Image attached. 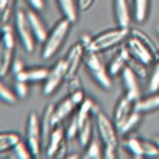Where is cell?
I'll return each instance as SVG.
<instances>
[{"label":"cell","instance_id":"obj_38","mask_svg":"<svg viewBox=\"0 0 159 159\" xmlns=\"http://www.w3.org/2000/svg\"><path fill=\"white\" fill-rule=\"evenodd\" d=\"M25 69V62L20 59V58H14L13 59V64H11V73L13 75H17L19 72H22Z\"/></svg>","mask_w":159,"mask_h":159},{"label":"cell","instance_id":"obj_37","mask_svg":"<svg viewBox=\"0 0 159 159\" xmlns=\"http://www.w3.org/2000/svg\"><path fill=\"white\" fill-rule=\"evenodd\" d=\"M80 88H83L81 86V80H80V76H72V78H67V89L69 92L75 91V89H80Z\"/></svg>","mask_w":159,"mask_h":159},{"label":"cell","instance_id":"obj_46","mask_svg":"<svg viewBox=\"0 0 159 159\" xmlns=\"http://www.w3.org/2000/svg\"><path fill=\"white\" fill-rule=\"evenodd\" d=\"M157 62H159V53H157Z\"/></svg>","mask_w":159,"mask_h":159},{"label":"cell","instance_id":"obj_47","mask_svg":"<svg viewBox=\"0 0 159 159\" xmlns=\"http://www.w3.org/2000/svg\"><path fill=\"white\" fill-rule=\"evenodd\" d=\"M0 39H2V33H0Z\"/></svg>","mask_w":159,"mask_h":159},{"label":"cell","instance_id":"obj_16","mask_svg":"<svg viewBox=\"0 0 159 159\" xmlns=\"http://www.w3.org/2000/svg\"><path fill=\"white\" fill-rule=\"evenodd\" d=\"M114 17L116 24L120 28H128L131 24V13H129V3L128 0H114Z\"/></svg>","mask_w":159,"mask_h":159},{"label":"cell","instance_id":"obj_45","mask_svg":"<svg viewBox=\"0 0 159 159\" xmlns=\"http://www.w3.org/2000/svg\"><path fill=\"white\" fill-rule=\"evenodd\" d=\"M156 30H157V34H159V25H157V28H156Z\"/></svg>","mask_w":159,"mask_h":159},{"label":"cell","instance_id":"obj_1","mask_svg":"<svg viewBox=\"0 0 159 159\" xmlns=\"http://www.w3.org/2000/svg\"><path fill=\"white\" fill-rule=\"evenodd\" d=\"M131 56L134 59H137L139 62L145 64V66H151L154 62H157V50L153 44V41L150 39L148 34H145L142 30L134 28L131 31V34L126 38L125 41Z\"/></svg>","mask_w":159,"mask_h":159},{"label":"cell","instance_id":"obj_40","mask_svg":"<svg viewBox=\"0 0 159 159\" xmlns=\"http://www.w3.org/2000/svg\"><path fill=\"white\" fill-rule=\"evenodd\" d=\"M27 3L30 5V8L36 10V11H44L45 8V0H27Z\"/></svg>","mask_w":159,"mask_h":159},{"label":"cell","instance_id":"obj_41","mask_svg":"<svg viewBox=\"0 0 159 159\" xmlns=\"http://www.w3.org/2000/svg\"><path fill=\"white\" fill-rule=\"evenodd\" d=\"M55 157H56V159H62V157H67V140H66V142H62V145H61V147L58 148V151H56Z\"/></svg>","mask_w":159,"mask_h":159},{"label":"cell","instance_id":"obj_11","mask_svg":"<svg viewBox=\"0 0 159 159\" xmlns=\"http://www.w3.org/2000/svg\"><path fill=\"white\" fill-rule=\"evenodd\" d=\"M136 109V100H133L131 97H128L125 92L117 98V103H116V108H114V114H112V120L116 123V126L119 128L125 119Z\"/></svg>","mask_w":159,"mask_h":159},{"label":"cell","instance_id":"obj_17","mask_svg":"<svg viewBox=\"0 0 159 159\" xmlns=\"http://www.w3.org/2000/svg\"><path fill=\"white\" fill-rule=\"evenodd\" d=\"M53 114H55V105L50 103V105H47V106L44 108L42 117L39 119V120H41V131H42V142H44V145H47V140H48V137H50V133H52L53 128L56 126V125H55V117H53Z\"/></svg>","mask_w":159,"mask_h":159},{"label":"cell","instance_id":"obj_19","mask_svg":"<svg viewBox=\"0 0 159 159\" xmlns=\"http://www.w3.org/2000/svg\"><path fill=\"white\" fill-rule=\"evenodd\" d=\"M75 108H76V105L72 102L70 95H67V97H64L61 102H58V105H55V114H53V117H55V125H59L64 119H67L70 114H73Z\"/></svg>","mask_w":159,"mask_h":159},{"label":"cell","instance_id":"obj_14","mask_svg":"<svg viewBox=\"0 0 159 159\" xmlns=\"http://www.w3.org/2000/svg\"><path fill=\"white\" fill-rule=\"evenodd\" d=\"M27 19H28V24L31 27V31H33V36H34L36 42H44L48 31H47V27H45L44 20L39 16V11H36L33 8L27 10Z\"/></svg>","mask_w":159,"mask_h":159},{"label":"cell","instance_id":"obj_29","mask_svg":"<svg viewBox=\"0 0 159 159\" xmlns=\"http://www.w3.org/2000/svg\"><path fill=\"white\" fill-rule=\"evenodd\" d=\"M0 100L3 103H8V105H14L17 103V95L14 94V91L11 88H8L2 80H0Z\"/></svg>","mask_w":159,"mask_h":159},{"label":"cell","instance_id":"obj_36","mask_svg":"<svg viewBox=\"0 0 159 159\" xmlns=\"http://www.w3.org/2000/svg\"><path fill=\"white\" fill-rule=\"evenodd\" d=\"M69 95H70V98H72V102L76 105V108L81 105L84 100H86V94H84V91H83V88H80V89H75V91H72V92H69Z\"/></svg>","mask_w":159,"mask_h":159},{"label":"cell","instance_id":"obj_25","mask_svg":"<svg viewBox=\"0 0 159 159\" xmlns=\"http://www.w3.org/2000/svg\"><path fill=\"white\" fill-rule=\"evenodd\" d=\"M140 119H142V114H140L137 109H134V111L125 119V122L117 128V129H119V134H120V136H126L128 133H131V131L139 125Z\"/></svg>","mask_w":159,"mask_h":159},{"label":"cell","instance_id":"obj_23","mask_svg":"<svg viewBox=\"0 0 159 159\" xmlns=\"http://www.w3.org/2000/svg\"><path fill=\"white\" fill-rule=\"evenodd\" d=\"M19 140L22 139L16 131H2L0 133V153L13 150Z\"/></svg>","mask_w":159,"mask_h":159},{"label":"cell","instance_id":"obj_4","mask_svg":"<svg viewBox=\"0 0 159 159\" xmlns=\"http://www.w3.org/2000/svg\"><path fill=\"white\" fill-rule=\"evenodd\" d=\"M14 31L10 24H3L2 30V39H0V76H5L8 72H11V64L16 52V39Z\"/></svg>","mask_w":159,"mask_h":159},{"label":"cell","instance_id":"obj_12","mask_svg":"<svg viewBox=\"0 0 159 159\" xmlns=\"http://www.w3.org/2000/svg\"><path fill=\"white\" fill-rule=\"evenodd\" d=\"M122 76V83H123V88H125V94L128 97H131L133 100H139L140 98V88H139V81H137V75L134 73V70L126 66L123 69V72L120 73Z\"/></svg>","mask_w":159,"mask_h":159},{"label":"cell","instance_id":"obj_31","mask_svg":"<svg viewBox=\"0 0 159 159\" xmlns=\"http://www.w3.org/2000/svg\"><path fill=\"white\" fill-rule=\"evenodd\" d=\"M13 151H14V156L17 159H30V157H33V154H31V151H30V148H28L25 140H19L16 143V147L13 148Z\"/></svg>","mask_w":159,"mask_h":159},{"label":"cell","instance_id":"obj_6","mask_svg":"<svg viewBox=\"0 0 159 159\" xmlns=\"http://www.w3.org/2000/svg\"><path fill=\"white\" fill-rule=\"evenodd\" d=\"M95 128L103 147H111L116 150L119 148V129L112 119H109L105 112L98 111L95 114Z\"/></svg>","mask_w":159,"mask_h":159},{"label":"cell","instance_id":"obj_21","mask_svg":"<svg viewBox=\"0 0 159 159\" xmlns=\"http://www.w3.org/2000/svg\"><path fill=\"white\" fill-rule=\"evenodd\" d=\"M136 109L140 114H148L159 109V92H151V95L136 100Z\"/></svg>","mask_w":159,"mask_h":159},{"label":"cell","instance_id":"obj_15","mask_svg":"<svg viewBox=\"0 0 159 159\" xmlns=\"http://www.w3.org/2000/svg\"><path fill=\"white\" fill-rule=\"evenodd\" d=\"M66 129L61 126V125H56L53 128V131L50 133V137L47 140V145H45V154L47 157H55L58 148L62 145V142H66Z\"/></svg>","mask_w":159,"mask_h":159},{"label":"cell","instance_id":"obj_13","mask_svg":"<svg viewBox=\"0 0 159 159\" xmlns=\"http://www.w3.org/2000/svg\"><path fill=\"white\" fill-rule=\"evenodd\" d=\"M129 59H131V53H129L126 44H125V45L120 44V48L117 50V53L112 56V59H111L109 64H108V72H109V75H111V76L120 75V73L123 72V69L128 66V61H129Z\"/></svg>","mask_w":159,"mask_h":159},{"label":"cell","instance_id":"obj_8","mask_svg":"<svg viewBox=\"0 0 159 159\" xmlns=\"http://www.w3.org/2000/svg\"><path fill=\"white\" fill-rule=\"evenodd\" d=\"M14 30L17 33V38L24 47L25 52L31 53L34 50V45H36V39L33 36V31H31V27L28 24V19H27V11L24 10H17L14 13Z\"/></svg>","mask_w":159,"mask_h":159},{"label":"cell","instance_id":"obj_3","mask_svg":"<svg viewBox=\"0 0 159 159\" xmlns=\"http://www.w3.org/2000/svg\"><path fill=\"white\" fill-rule=\"evenodd\" d=\"M128 36H129V30L128 28H120V27L102 31V33L92 36V42H91L88 50H92V52H97V53L111 50V48L123 44Z\"/></svg>","mask_w":159,"mask_h":159},{"label":"cell","instance_id":"obj_18","mask_svg":"<svg viewBox=\"0 0 159 159\" xmlns=\"http://www.w3.org/2000/svg\"><path fill=\"white\" fill-rule=\"evenodd\" d=\"M48 75V69L45 67H25L22 72H19L16 76V80L19 81H27V83H39L44 81Z\"/></svg>","mask_w":159,"mask_h":159},{"label":"cell","instance_id":"obj_28","mask_svg":"<svg viewBox=\"0 0 159 159\" xmlns=\"http://www.w3.org/2000/svg\"><path fill=\"white\" fill-rule=\"evenodd\" d=\"M14 10V0H0V24H8Z\"/></svg>","mask_w":159,"mask_h":159},{"label":"cell","instance_id":"obj_30","mask_svg":"<svg viewBox=\"0 0 159 159\" xmlns=\"http://www.w3.org/2000/svg\"><path fill=\"white\" fill-rule=\"evenodd\" d=\"M66 129V139L67 140H72V139H76L78 137V131H80V123H78V117L76 114H73L69 120V125L64 128Z\"/></svg>","mask_w":159,"mask_h":159},{"label":"cell","instance_id":"obj_20","mask_svg":"<svg viewBox=\"0 0 159 159\" xmlns=\"http://www.w3.org/2000/svg\"><path fill=\"white\" fill-rule=\"evenodd\" d=\"M56 3L59 7V11H61L62 17L69 19L72 24H75L78 20L80 8H78V2H76V0H56Z\"/></svg>","mask_w":159,"mask_h":159},{"label":"cell","instance_id":"obj_35","mask_svg":"<svg viewBox=\"0 0 159 159\" xmlns=\"http://www.w3.org/2000/svg\"><path fill=\"white\" fill-rule=\"evenodd\" d=\"M13 91H14V94L17 95L19 100H24V98H27V95H28V83H27V81H19V80H16Z\"/></svg>","mask_w":159,"mask_h":159},{"label":"cell","instance_id":"obj_33","mask_svg":"<svg viewBox=\"0 0 159 159\" xmlns=\"http://www.w3.org/2000/svg\"><path fill=\"white\" fill-rule=\"evenodd\" d=\"M148 91L150 92H159V62L154 66V69H153V72L150 75Z\"/></svg>","mask_w":159,"mask_h":159},{"label":"cell","instance_id":"obj_39","mask_svg":"<svg viewBox=\"0 0 159 159\" xmlns=\"http://www.w3.org/2000/svg\"><path fill=\"white\" fill-rule=\"evenodd\" d=\"M76 2H78L80 11H81V13H86V11H89V10L94 7L95 0H76Z\"/></svg>","mask_w":159,"mask_h":159},{"label":"cell","instance_id":"obj_43","mask_svg":"<svg viewBox=\"0 0 159 159\" xmlns=\"http://www.w3.org/2000/svg\"><path fill=\"white\" fill-rule=\"evenodd\" d=\"M67 157H70V159H76V157H80L78 154H67Z\"/></svg>","mask_w":159,"mask_h":159},{"label":"cell","instance_id":"obj_22","mask_svg":"<svg viewBox=\"0 0 159 159\" xmlns=\"http://www.w3.org/2000/svg\"><path fill=\"white\" fill-rule=\"evenodd\" d=\"M150 0H133V17L137 24H143L148 19Z\"/></svg>","mask_w":159,"mask_h":159},{"label":"cell","instance_id":"obj_34","mask_svg":"<svg viewBox=\"0 0 159 159\" xmlns=\"http://www.w3.org/2000/svg\"><path fill=\"white\" fill-rule=\"evenodd\" d=\"M128 66L134 70V73H136L139 78H145V76H147V67H148V66H145V64L139 62V61H137V59H134L133 56H131V59L128 61Z\"/></svg>","mask_w":159,"mask_h":159},{"label":"cell","instance_id":"obj_5","mask_svg":"<svg viewBox=\"0 0 159 159\" xmlns=\"http://www.w3.org/2000/svg\"><path fill=\"white\" fill-rule=\"evenodd\" d=\"M84 67L89 72V75L95 80V83H98L103 89H111L112 86V76L108 72V67L105 66V62L102 61V58L98 56L97 52L92 50H86L84 53Z\"/></svg>","mask_w":159,"mask_h":159},{"label":"cell","instance_id":"obj_32","mask_svg":"<svg viewBox=\"0 0 159 159\" xmlns=\"http://www.w3.org/2000/svg\"><path fill=\"white\" fill-rule=\"evenodd\" d=\"M142 145H143V153L145 157H159V145L156 143V140H148V139H142Z\"/></svg>","mask_w":159,"mask_h":159},{"label":"cell","instance_id":"obj_10","mask_svg":"<svg viewBox=\"0 0 159 159\" xmlns=\"http://www.w3.org/2000/svg\"><path fill=\"white\" fill-rule=\"evenodd\" d=\"M84 53H86V48L81 42H76L70 47V50L67 52L64 61H66V69H67V78H72V76H76L78 75V70L81 67V64L84 62Z\"/></svg>","mask_w":159,"mask_h":159},{"label":"cell","instance_id":"obj_27","mask_svg":"<svg viewBox=\"0 0 159 159\" xmlns=\"http://www.w3.org/2000/svg\"><path fill=\"white\" fill-rule=\"evenodd\" d=\"M102 140H95L92 139L88 145H86V151H84V159H100L103 157V147H102Z\"/></svg>","mask_w":159,"mask_h":159},{"label":"cell","instance_id":"obj_42","mask_svg":"<svg viewBox=\"0 0 159 159\" xmlns=\"http://www.w3.org/2000/svg\"><path fill=\"white\" fill-rule=\"evenodd\" d=\"M80 42H81L83 45H84V48L88 50L89 48V45H91V42H92V36L91 34H81V38H80Z\"/></svg>","mask_w":159,"mask_h":159},{"label":"cell","instance_id":"obj_7","mask_svg":"<svg viewBox=\"0 0 159 159\" xmlns=\"http://www.w3.org/2000/svg\"><path fill=\"white\" fill-rule=\"evenodd\" d=\"M25 142L33 154V157L39 156L42 151V131H41V120L36 116V112H30L27 117V125H25Z\"/></svg>","mask_w":159,"mask_h":159},{"label":"cell","instance_id":"obj_24","mask_svg":"<svg viewBox=\"0 0 159 159\" xmlns=\"http://www.w3.org/2000/svg\"><path fill=\"white\" fill-rule=\"evenodd\" d=\"M125 150L134 157V159H142L145 157L143 153V145H142V139L139 137H126L125 139Z\"/></svg>","mask_w":159,"mask_h":159},{"label":"cell","instance_id":"obj_44","mask_svg":"<svg viewBox=\"0 0 159 159\" xmlns=\"http://www.w3.org/2000/svg\"><path fill=\"white\" fill-rule=\"evenodd\" d=\"M156 143H157V145H159V137H157V139H156Z\"/></svg>","mask_w":159,"mask_h":159},{"label":"cell","instance_id":"obj_2","mask_svg":"<svg viewBox=\"0 0 159 159\" xmlns=\"http://www.w3.org/2000/svg\"><path fill=\"white\" fill-rule=\"evenodd\" d=\"M72 22L66 17H61L55 22V25L52 27V30L48 31L45 41L42 42V52H41V56L42 59H50L53 58L58 50L62 47L67 34L70 33V28H72Z\"/></svg>","mask_w":159,"mask_h":159},{"label":"cell","instance_id":"obj_9","mask_svg":"<svg viewBox=\"0 0 159 159\" xmlns=\"http://www.w3.org/2000/svg\"><path fill=\"white\" fill-rule=\"evenodd\" d=\"M67 76V69H66V61L64 58L59 59L52 69H48V75L44 80V86H42V94L44 95H52L56 92V89L61 86V83Z\"/></svg>","mask_w":159,"mask_h":159},{"label":"cell","instance_id":"obj_26","mask_svg":"<svg viewBox=\"0 0 159 159\" xmlns=\"http://www.w3.org/2000/svg\"><path fill=\"white\" fill-rule=\"evenodd\" d=\"M92 133H94V126H92V119H88L83 125H81V128H80V131H78V142H80V145H81L83 148H86V145L92 140Z\"/></svg>","mask_w":159,"mask_h":159}]
</instances>
